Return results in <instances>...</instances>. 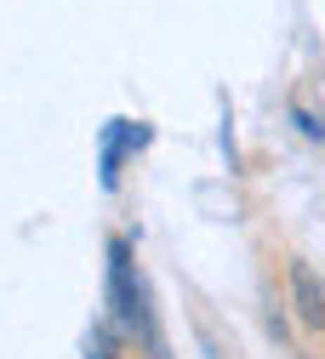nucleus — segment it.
<instances>
[{"label": "nucleus", "instance_id": "obj_2", "mask_svg": "<svg viewBox=\"0 0 325 359\" xmlns=\"http://www.w3.org/2000/svg\"><path fill=\"white\" fill-rule=\"evenodd\" d=\"M149 137H154V131H149L143 120H109V126H103V143H98V183H103L109 194L120 189V165H126V154L149 149Z\"/></svg>", "mask_w": 325, "mask_h": 359}, {"label": "nucleus", "instance_id": "obj_4", "mask_svg": "<svg viewBox=\"0 0 325 359\" xmlns=\"http://www.w3.org/2000/svg\"><path fill=\"white\" fill-rule=\"evenodd\" d=\"M291 126L303 131V137H308V143H325V120H319V114H308L303 103H291Z\"/></svg>", "mask_w": 325, "mask_h": 359}, {"label": "nucleus", "instance_id": "obj_3", "mask_svg": "<svg viewBox=\"0 0 325 359\" xmlns=\"http://www.w3.org/2000/svg\"><path fill=\"white\" fill-rule=\"evenodd\" d=\"M291 308H297V320H303L308 331L325 325V285H319V274H314L303 257L291 262Z\"/></svg>", "mask_w": 325, "mask_h": 359}, {"label": "nucleus", "instance_id": "obj_5", "mask_svg": "<svg viewBox=\"0 0 325 359\" xmlns=\"http://www.w3.org/2000/svg\"><path fill=\"white\" fill-rule=\"evenodd\" d=\"M86 359H114V331L109 325H98V331L86 337Z\"/></svg>", "mask_w": 325, "mask_h": 359}, {"label": "nucleus", "instance_id": "obj_1", "mask_svg": "<svg viewBox=\"0 0 325 359\" xmlns=\"http://www.w3.org/2000/svg\"><path fill=\"white\" fill-rule=\"evenodd\" d=\"M109 308H114V325L126 337H137L154 359H166V342H160V325H154V302H149V280L137 274L126 240H109Z\"/></svg>", "mask_w": 325, "mask_h": 359}]
</instances>
